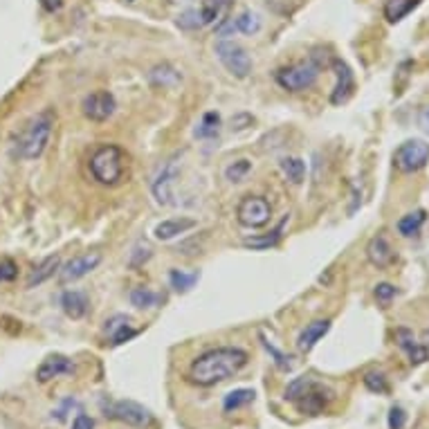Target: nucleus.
Here are the masks:
<instances>
[{
	"label": "nucleus",
	"mask_w": 429,
	"mask_h": 429,
	"mask_svg": "<svg viewBox=\"0 0 429 429\" xmlns=\"http://www.w3.org/2000/svg\"><path fill=\"white\" fill-rule=\"evenodd\" d=\"M128 3H135V0H128Z\"/></svg>",
	"instance_id": "obj_46"
},
{
	"label": "nucleus",
	"mask_w": 429,
	"mask_h": 429,
	"mask_svg": "<svg viewBox=\"0 0 429 429\" xmlns=\"http://www.w3.org/2000/svg\"><path fill=\"white\" fill-rule=\"evenodd\" d=\"M104 331L108 335V340L113 347H119V344H126L130 342L137 335V331L130 326V319L126 315H115V317H110V319H106L104 324Z\"/></svg>",
	"instance_id": "obj_17"
},
{
	"label": "nucleus",
	"mask_w": 429,
	"mask_h": 429,
	"mask_svg": "<svg viewBox=\"0 0 429 429\" xmlns=\"http://www.w3.org/2000/svg\"><path fill=\"white\" fill-rule=\"evenodd\" d=\"M236 218L247 229H261L272 218V204L263 195H243L236 207Z\"/></svg>",
	"instance_id": "obj_5"
},
{
	"label": "nucleus",
	"mask_w": 429,
	"mask_h": 429,
	"mask_svg": "<svg viewBox=\"0 0 429 429\" xmlns=\"http://www.w3.org/2000/svg\"><path fill=\"white\" fill-rule=\"evenodd\" d=\"M396 295H398L396 286H391V283H378L376 286V299L380 304H389Z\"/></svg>",
	"instance_id": "obj_40"
},
{
	"label": "nucleus",
	"mask_w": 429,
	"mask_h": 429,
	"mask_svg": "<svg viewBox=\"0 0 429 429\" xmlns=\"http://www.w3.org/2000/svg\"><path fill=\"white\" fill-rule=\"evenodd\" d=\"M313 380L315 378H310V376H301V378H295L290 385H288V389H286V400H290V403H295L297 398L299 396H304L306 394V389L313 385Z\"/></svg>",
	"instance_id": "obj_34"
},
{
	"label": "nucleus",
	"mask_w": 429,
	"mask_h": 429,
	"mask_svg": "<svg viewBox=\"0 0 429 429\" xmlns=\"http://www.w3.org/2000/svg\"><path fill=\"white\" fill-rule=\"evenodd\" d=\"M200 279V272H182V270H171L169 272V283L175 292H189L191 288L198 283Z\"/></svg>",
	"instance_id": "obj_30"
},
{
	"label": "nucleus",
	"mask_w": 429,
	"mask_h": 429,
	"mask_svg": "<svg viewBox=\"0 0 429 429\" xmlns=\"http://www.w3.org/2000/svg\"><path fill=\"white\" fill-rule=\"evenodd\" d=\"M124 173H126L124 148H119L117 144H104L92 153L90 175L95 182L104 184V186H115L122 182Z\"/></svg>",
	"instance_id": "obj_3"
},
{
	"label": "nucleus",
	"mask_w": 429,
	"mask_h": 429,
	"mask_svg": "<svg viewBox=\"0 0 429 429\" xmlns=\"http://www.w3.org/2000/svg\"><path fill=\"white\" fill-rule=\"evenodd\" d=\"M39 3H41V7L45 9V12H50V14L59 12V9L63 7V0H39Z\"/></svg>",
	"instance_id": "obj_43"
},
{
	"label": "nucleus",
	"mask_w": 429,
	"mask_h": 429,
	"mask_svg": "<svg viewBox=\"0 0 429 429\" xmlns=\"http://www.w3.org/2000/svg\"><path fill=\"white\" fill-rule=\"evenodd\" d=\"M333 398H335V391L331 387H326V385H322V382L313 380V385L306 389L304 396H299L295 400V405L306 416H319V414L326 412V409H329V405L333 403Z\"/></svg>",
	"instance_id": "obj_9"
},
{
	"label": "nucleus",
	"mask_w": 429,
	"mask_h": 429,
	"mask_svg": "<svg viewBox=\"0 0 429 429\" xmlns=\"http://www.w3.org/2000/svg\"><path fill=\"white\" fill-rule=\"evenodd\" d=\"M54 122H57V115H54L52 108H45L39 115H34L25 124L21 137H18V144H16L18 157H23V160H36V157H41L50 144Z\"/></svg>",
	"instance_id": "obj_2"
},
{
	"label": "nucleus",
	"mask_w": 429,
	"mask_h": 429,
	"mask_svg": "<svg viewBox=\"0 0 429 429\" xmlns=\"http://www.w3.org/2000/svg\"><path fill=\"white\" fill-rule=\"evenodd\" d=\"M261 340H263V347L268 349L270 356L274 358V362H277V367H279V369H281V371H290V369H292V362H290L292 358H290V356H283L281 351H277V349H274L272 344H270L265 338H261Z\"/></svg>",
	"instance_id": "obj_36"
},
{
	"label": "nucleus",
	"mask_w": 429,
	"mask_h": 429,
	"mask_svg": "<svg viewBox=\"0 0 429 429\" xmlns=\"http://www.w3.org/2000/svg\"><path fill=\"white\" fill-rule=\"evenodd\" d=\"M367 259H369L371 265H376L378 270H385V268H389L396 261V252H394V247L389 245V240L385 236L378 234V236H373L369 240Z\"/></svg>",
	"instance_id": "obj_16"
},
{
	"label": "nucleus",
	"mask_w": 429,
	"mask_h": 429,
	"mask_svg": "<svg viewBox=\"0 0 429 429\" xmlns=\"http://www.w3.org/2000/svg\"><path fill=\"white\" fill-rule=\"evenodd\" d=\"M101 263V252H86V254H79L70 259L68 263L59 268V281L65 283H74L83 279L86 274H90L92 270Z\"/></svg>",
	"instance_id": "obj_11"
},
{
	"label": "nucleus",
	"mask_w": 429,
	"mask_h": 429,
	"mask_svg": "<svg viewBox=\"0 0 429 429\" xmlns=\"http://www.w3.org/2000/svg\"><path fill=\"white\" fill-rule=\"evenodd\" d=\"M77 371L72 365V360H68L65 356H50L45 358L39 369H36V380L45 385V382H50L54 378H61V376H72V373Z\"/></svg>",
	"instance_id": "obj_15"
},
{
	"label": "nucleus",
	"mask_w": 429,
	"mask_h": 429,
	"mask_svg": "<svg viewBox=\"0 0 429 429\" xmlns=\"http://www.w3.org/2000/svg\"><path fill=\"white\" fill-rule=\"evenodd\" d=\"M365 387L373 394H387L389 391V385H387V378L382 371H369L365 376Z\"/></svg>",
	"instance_id": "obj_35"
},
{
	"label": "nucleus",
	"mask_w": 429,
	"mask_h": 429,
	"mask_svg": "<svg viewBox=\"0 0 429 429\" xmlns=\"http://www.w3.org/2000/svg\"><path fill=\"white\" fill-rule=\"evenodd\" d=\"M148 259H151V247H146V245H137L133 252H130L128 265H130V268H142Z\"/></svg>",
	"instance_id": "obj_38"
},
{
	"label": "nucleus",
	"mask_w": 429,
	"mask_h": 429,
	"mask_svg": "<svg viewBox=\"0 0 429 429\" xmlns=\"http://www.w3.org/2000/svg\"><path fill=\"white\" fill-rule=\"evenodd\" d=\"M218 130H220V115L218 113H204L200 124L195 126L193 135L198 139H211V137L218 135Z\"/></svg>",
	"instance_id": "obj_28"
},
{
	"label": "nucleus",
	"mask_w": 429,
	"mask_h": 429,
	"mask_svg": "<svg viewBox=\"0 0 429 429\" xmlns=\"http://www.w3.org/2000/svg\"><path fill=\"white\" fill-rule=\"evenodd\" d=\"M249 173H252V162L247 160V157H240V160H234V162H231L227 169H225V178H227L229 182L238 184V182H243Z\"/></svg>",
	"instance_id": "obj_32"
},
{
	"label": "nucleus",
	"mask_w": 429,
	"mask_h": 429,
	"mask_svg": "<svg viewBox=\"0 0 429 429\" xmlns=\"http://www.w3.org/2000/svg\"><path fill=\"white\" fill-rule=\"evenodd\" d=\"M72 429H95V421L86 414H79L77 418L72 421Z\"/></svg>",
	"instance_id": "obj_42"
},
{
	"label": "nucleus",
	"mask_w": 429,
	"mask_h": 429,
	"mask_svg": "<svg viewBox=\"0 0 429 429\" xmlns=\"http://www.w3.org/2000/svg\"><path fill=\"white\" fill-rule=\"evenodd\" d=\"M198 18H200L198 12H184V14L178 18V25L184 27V30H193V27L202 25V21H198Z\"/></svg>",
	"instance_id": "obj_41"
},
{
	"label": "nucleus",
	"mask_w": 429,
	"mask_h": 429,
	"mask_svg": "<svg viewBox=\"0 0 429 429\" xmlns=\"http://www.w3.org/2000/svg\"><path fill=\"white\" fill-rule=\"evenodd\" d=\"M319 70L322 65L315 59L297 61L292 65H286V68H279L274 72V81L288 92H304L315 86L317 77H319Z\"/></svg>",
	"instance_id": "obj_4"
},
{
	"label": "nucleus",
	"mask_w": 429,
	"mask_h": 429,
	"mask_svg": "<svg viewBox=\"0 0 429 429\" xmlns=\"http://www.w3.org/2000/svg\"><path fill=\"white\" fill-rule=\"evenodd\" d=\"M421 128L425 130V135H429V108H425L421 113Z\"/></svg>",
	"instance_id": "obj_44"
},
{
	"label": "nucleus",
	"mask_w": 429,
	"mask_h": 429,
	"mask_svg": "<svg viewBox=\"0 0 429 429\" xmlns=\"http://www.w3.org/2000/svg\"><path fill=\"white\" fill-rule=\"evenodd\" d=\"M254 398H256L254 389H234L222 398V409H225L227 414H231V412H236V409H243L249 403H254Z\"/></svg>",
	"instance_id": "obj_25"
},
{
	"label": "nucleus",
	"mask_w": 429,
	"mask_h": 429,
	"mask_svg": "<svg viewBox=\"0 0 429 429\" xmlns=\"http://www.w3.org/2000/svg\"><path fill=\"white\" fill-rule=\"evenodd\" d=\"M157 301H160V297H157L153 290H148V288H133V290H130V304L139 308V310L153 308Z\"/></svg>",
	"instance_id": "obj_33"
},
{
	"label": "nucleus",
	"mask_w": 429,
	"mask_h": 429,
	"mask_svg": "<svg viewBox=\"0 0 429 429\" xmlns=\"http://www.w3.org/2000/svg\"><path fill=\"white\" fill-rule=\"evenodd\" d=\"M427 220V211L425 209H416V211H409L405 213L403 218L398 220V231L403 236H418V231H421V227L425 225Z\"/></svg>",
	"instance_id": "obj_24"
},
{
	"label": "nucleus",
	"mask_w": 429,
	"mask_h": 429,
	"mask_svg": "<svg viewBox=\"0 0 429 429\" xmlns=\"http://www.w3.org/2000/svg\"><path fill=\"white\" fill-rule=\"evenodd\" d=\"M227 0H202L200 3V21L202 25H213L220 21L222 12H225Z\"/></svg>",
	"instance_id": "obj_29"
},
{
	"label": "nucleus",
	"mask_w": 429,
	"mask_h": 429,
	"mask_svg": "<svg viewBox=\"0 0 429 429\" xmlns=\"http://www.w3.org/2000/svg\"><path fill=\"white\" fill-rule=\"evenodd\" d=\"M198 222H195L193 218H186V216H180V218H166L162 222H157L153 234L157 240H173L175 236L184 234V231L193 229Z\"/></svg>",
	"instance_id": "obj_19"
},
{
	"label": "nucleus",
	"mask_w": 429,
	"mask_h": 429,
	"mask_svg": "<svg viewBox=\"0 0 429 429\" xmlns=\"http://www.w3.org/2000/svg\"><path fill=\"white\" fill-rule=\"evenodd\" d=\"M115 108H117V101L113 97V92H108V90L90 92L81 104V110H83V115H86V119H90V122H95V124L108 122V119L115 115Z\"/></svg>",
	"instance_id": "obj_10"
},
{
	"label": "nucleus",
	"mask_w": 429,
	"mask_h": 429,
	"mask_svg": "<svg viewBox=\"0 0 429 429\" xmlns=\"http://www.w3.org/2000/svg\"><path fill=\"white\" fill-rule=\"evenodd\" d=\"M387 423H389V429H405V423H407V414H405V409L403 407H391L389 409V418H387Z\"/></svg>",
	"instance_id": "obj_39"
},
{
	"label": "nucleus",
	"mask_w": 429,
	"mask_h": 429,
	"mask_svg": "<svg viewBox=\"0 0 429 429\" xmlns=\"http://www.w3.org/2000/svg\"><path fill=\"white\" fill-rule=\"evenodd\" d=\"M279 166H281L283 175L292 184H301L304 182V178H306V162L301 160V157H283V160L279 162Z\"/></svg>",
	"instance_id": "obj_27"
},
{
	"label": "nucleus",
	"mask_w": 429,
	"mask_h": 429,
	"mask_svg": "<svg viewBox=\"0 0 429 429\" xmlns=\"http://www.w3.org/2000/svg\"><path fill=\"white\" fill-rule=\"evenodd\" d=\"M216 57L218 61L225 65L227 72L234 74L236 79H245L252 72V59L245 52V48H240L236 41L229 39H220L216 43Z\"/></svg>",
	"instance_id": "obj_8"
},
{
	"label": "nucleus",
	"mask_w": 429,
	"mask_h": 429,
	"mask_svg": "<svg viewBox=\"0 0 429 429\" xmlns=\"http://www.w3.org/2000/svg\"><path fill=\"white\" fill-rule=\"evenodd\" d=\"M247 351L238 347H218L198 356L189 367L186 380L198 387H213L222 380L234 378L247 365Z\"/></svg>",
	"instance_id": "obj_1"
},
{
	"label": "nucleus",
	"mask_w": 429,
	"mask_h": 429,
	"mask_svg": "<svg viewBox=\"0 0 429 429\" xmlns=\"http://www.w3.org/2000/svg\"><path fill=\"white\" fill-rule=\"evenodd\" d=\"M234 25H236V32L254 36L261 30V16L254 14V12H249V9H245V12H240L234 18Z\"/></svg>",
	"instance_id": "obj_31"
},
{
	"label": "nucleus",
	"mask_w": 429,
	"mask_h": 429,
	"mask_svg": "<svg viewBox=\"0 0 429 429\" xmlns=\"http://www.w3.org/2000/svg\"><path fill=\"white\" fill-rule=\"evenodd\" d=\"M421 3V0H387L385 5V18L389 23H398L412 12V9Z\"/></svg>",
	"instance_id": "obj_26"
},
{
	"label": "nucleus",
	"mask_w": 429,
	"mask_h": 429,
	"mask_svg": "<svg viewBox=\"0 0 429 429\" xmlns=\"http://www.w3.org/2000/svg\"><path fill=\"white\" fill-rule=\"evenodd\" d=\"M333 70H335V77H338V83H335V88L331 92V104L340 106L351 99L353 90H356V79H353L351 68L342 59L333 61Z\"/></svg>",
	"instance_id": "obj_13"
},
{
	"label": "nucleus",
	"mask_w": 429,
	"mask_h": 429,
	"mask_svg": "<svg viewBox=\"0 0 429 429\" xmlns=\"http://www.w3.org/2000/svg\"><path fill=\"white\" fill-rule=\"evenodd\" d=\"M104 412L113 421L126 423L135 429H148L153 425V414L144 405L135 403V400H115V403L104 407Z\"/></svg>",
	"instance_id": "obj_7"
},
{
	"label": "nucleus",
	"mask_w": 429,
	"mask_h": 429,
	"mask_svg": "<svg viewBox=\"0 0 429 429\" xmlns=\"http://www.w3.org/2000/svg\"><path fill=\"white\" fill-rule=\"evenodd\" d=\"M423 344H425V347L429 349V329H427V331H423Z\"/></svg>",
	"instance_id": "obj_45"
},
{
	"label": "nucleus",
	"mask_w": 429,
	"mask_h": 429,
	"mask_svg": "<svg viewBox=\"0 0 429 429\" xmlns=\"http://www.w3.org/2000/svg\"><path fill=\"white\" fill-rule=\"evenodd\" d=\"M59 268H61V256L59 254H52L48 259H43L41 263L30 272V277H27V288H36V286L45 283L48 279H52L54 274L59 272Z\"/></svg>",
	"instance_id": "obj_21"
},
{
	"label": "nucleus",
	"mask_w": 429,
	"mask_h": 429,
	"mask_svg": "<svg viewBox=\"0 0 429 429\" xmlns=\"http://www.w3.org/2000/svg\"><path fill=\"white\" fill-rule=\"evenodd\" d=\"M429 162V144L423 139H407L394 153V166L400 173H416Z\"/></svg>",
	"instance_id": "obj_6"
},
{
	"label": "nucleus",
	"mask_w": 429,
	"mask_h": 429,
	"mask_svg": "<svg viewBox=\"0 0 429 429\" xmlns=\"http://www.w3.org/2000/svg\"><path fill=\"white\" fill-rule=\"evenodd\" d=\"M180 79H182V74L169 63L155 65V68L148 72V81H151L155 88H173V86H178Z\"/></svg>",
	"instance_id": "obj_23"
},
{
	"label": "nucleus",
	"mask_w": 429,
	"mask_h": 429,
	"mask_svg": "<svg viewBox=\"0 0 429 429\" xmlns=\"http://www.w3.org/2000/svg\"><path fill=\"white\" fill-rule=\"evenodd\" d=\"M396 344L405 351V356H407L409 365L412 367L425 365V362L429 360V349L425 347L423 342H418L409 329H398L396 331Z\"/></svg>",
	"instance_id": "obj_14"
},
{
	"label": "nucleus",
	"mask_w": 429,
	"mask_h": 429,
	"mask_svg": "<svg viewBox=\"0 0 429 429\" xmlns=\"http://www.w3.org/2000/svg\"><path fill=\"white\" fill-rule=\"evenodd\" d=\"M18 277V265L12 259H0V283H9Z\"/></svg>",
	"instance_id": "obj_37"
},
{
	"label": "nucleus",
	"mask_w": 429,
	"mask_h": 429,
	"mask_svg": "<svg viewBox=\"0 0 429 429\" xmlns=\"http://www.w3.org/2000/svg\"><path fill=\"white\" fill-rule=\"evenodd\" d=\"M178 178V155L166 160L160 173L155 175V180L151 184V191L155 195V200L160 204H173V182Z\"/></svg>",
	"instance_id": "obj_12"
},
{
	"label": "nucleus",
	"mask_w": 429,
	"mask_h": 429,
	"mask_svg": "<svg viewBox=\"0 0 429 429\" xmlns=\"http://www.w3.org/2000/svg\"><path fill=\"white\" fill-rule=\"evenodd\" d=\"M288 220H290V213H286L283 220L279 222V225H277L272 231H268V234H263V236L245 238L243 245H245V247H252V249H270V247H277L279 240H281V236H283V229H286V225H288Z\"/></svg>",
	"instance_id": "obj_22"
},
{
	"label": "nucleus",
	"mask_w": 429,
	"mask_h": 429,
	"mask_svg": "<svg viewBox=\"0 0 429 429\" xmlns=\"http://www.w3.org/2000/svg\"><path fill=\"white\" fill-rule=\"evenodd\" d=\"M61 308H63V313L70 317V319H81V317L88 315L90 301L83 292L68 290V292L61 295Z\"/></svg>",
	"instance_id": "obj_20"
},
{
	"label": "nucleus",
	"mask_w": 429,
	"mask_h": 429,
	"mask_svg": "<svg viewBox=\"0 0 429 429\" xmlns=\"http://www.w3.org/2000/svg\"><path fill=\"white\" fill-rule=\"evenodd\" d=\"M331 319H315L306 326V329L299 333V338H297V349H299L301 353H310L315 347H317V342H319L326 333L331 331Z\"/></svg>",
	"instance_id": "obj_18"
}]
</instances>
